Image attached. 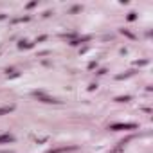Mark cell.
<instances>
[{
  "label": "cell",
  "mask_w": 153,
  "mask_h": 153,
  "mask_svg": "<svg viewBox=\"0 0 153 153\" xmlns=\"http://www.w3.org/2000/svg\"><path fill=\"white\" fill-rule=\"evenodd\" d=\"M126 130V128H135V124H114L112 126V130Z\"/></svg>",
  "instance_id": "cell-1"
},
{
  "label": "cell",
  "mask_w": 153,
  "mask_h": 153,
  "mask_svg": "<svg viewBox=\"0 0 153 153\" xmlns=\"http://www.w3.org/2000/svg\"><path fill=\"white\" fill-rule=\"evenodd\" d=\"M11 141H13L11 135H2V137H0V142H11Z\"/></svg>",
  "instance_id": "cell-2"
}]
</instances>
